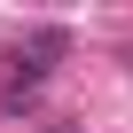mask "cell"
I'll return each instance as SVG.
<instances>
[{"mask_svg": "<svg viewBox=\"0 0 133 133\" xmlns=\"http://www.w3.org/2000/svg\"><path fill=\"white\" fill-rule=\"evenodd\" d=\"M63 55H71V31H63V24H24V31H16V78L39 86Z\"/></svg>", "mask_w": 133, "mask_h": 133, "instance_id": "1", "label": "cell"}]
</instances>
